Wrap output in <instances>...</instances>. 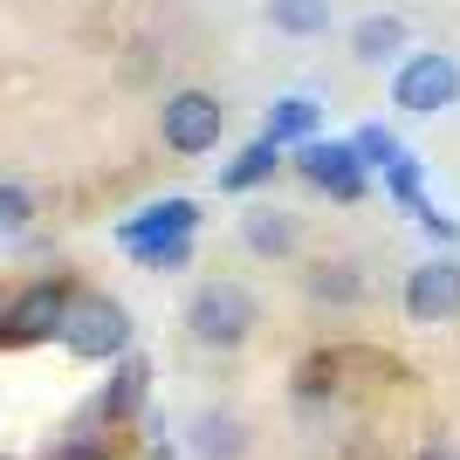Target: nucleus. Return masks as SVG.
Instances as JSON below:
<instances>
[{"label": "nucleus", "instance_id": "f8f14e48", "mask_svg": "<svg viewBox=\"0 0 460 460\" xmlns=\"http://www.w3.org/2000/svg\"><path fill=\"white\" fill-rule=\"evenodd\" d=\"M405 41H412V21H405V14H365L358 28H350V56L378 62V69H399Z\"/></svg>", "mask_w": 460, "mask_h": 460}, {"label": "nucleus", "instance_id": "5701e85b", "mask_svg": "<svg viewBox=\"0 0 460 460\" xmlns=\"http://www.w3.org/2000/svg\"><path fill=\"white\" fill-rule=\"evenodd\" d=\"M0 460H7V454H0Z\"/></svg>", "mask_w": 460, "mask_h": 460}, {"label": "nucleus", "instance_id": "0eeeda50", "mask_svg": "<svg viewBox=\"0 0 460 460\" xmlns=\"http://www.w3.org/2000/svg\"><path fill=\"white\" fill-rule=\"evenodd\" d=\"M158 131H165V145H172L179 158H207L213 145H220V131H227V111H220V96H207V90H172L165 111H158Z\"/></svg>", "mask_w": 460, "mask_h": 460}, {"label": "nucleus", "instance_id": "ddd939ff", "mask_svg": "<svg viewBox=\"0 0 460 460\" xmlns=\"http://www.w3.org/2000/svg\"><path fill=\"white\" fill-rule=\"evenodd\" d=\"M275 172H282V145H275V137H248V145L220 165V192H254V186H269Z\"/></svg>", "mask_w": 460, "mask_h": 460}, {"label": "nucleus", "instance_id": "423d86ee", "mask_svg": "<svg viewBox=\"0 0 460 460\" xmlns=\"http://www.w3.org/2000/svg\"><path fill=\"white\" fill-rule=\"evenodd\" d=\"M296 172H303V186L323 192L330 207H358L371 192V172H365V158L350 152V137H309V145H296Z\"/></svg>", "mask_w": 460, "mask_h": 460}, {"label": "nucleus", "instance_id": "9b49d317", "mask_svg": "<svg viewBox=\"0 0 460 460\" xmlns=\"http://www.w3.org/2000/svg\"><path fill=\"white\" fill-rule=\"evenodd\" d=\"M365 269H358V261H344V254H330V261H316V269L303 275V296L316 309H358L365 303Z\"/></svg>", "mask_w": 460, "mask_h": 460}, {"label": "nucleus", "instance_id": "6ab92c4d", "mask_svg": "<svg viewBox=\"0 0 460 460\" xmlns=\"http://www.w3.org/2000/svg\"><path fill=\"white\" fill-rule=\"evenodd\" d=\"M350 152L365 158V172H392V165L405 158V145H399L392 124H358V131H350Z\"/></svg>", "mask_w": 460, "mask_h": 460}, {"label": "nucleus", "instance_id": "4468645a", "mask_svg": "<svg viewBox=\"0 0 460 460\" xmlns=\"http://www.w3.org/2000/svg\"><path fill=\"white\" fill-rule=\"evenodd\" d=\"M261 137H275L282 152H296V145H309V137H323V111H316L309 96H275Z\"/></svg>", "mask_w": 460, "mask_h": 460}, {"label": "nucleus", "instance_id": "9d476101", "mask_svg": "<svg viewBox=\"0 0 460 460\" xmlns=\"http://www.w3.org/2000/svg\"><path fill=\"white\" fill-rule=\"evenodd\" d=\"M241 248H248L254 261H288V254L303 248V220L288 207H269V199H261V207L241 213Z\"/></svg>", "mask_w": 460, "mask_h": 460}, {"label": "nucleus", "instance_id": "20e7f679", "mask_svg": "<svg viewBox=\"0 0 460 460\" xmlns=\"http://www.w3.org/2000/svg\"><path fill=\"white\" fill-rule=\"evenodd\" d=\"M69 303L76 288L49 275V282H28L14 303H0V350H35V344H56L62 323H69Z\"/></svg>", "mask_w": 460, "mask_h": 460}, {"label": "nucleus", "instance_id": "aec40b11", "mask_svg": "<svg viewBox=\"0 0 460 460\" xmlns=\"http://www.w3.org/2000/svg\"><path fill=\"white\" fill-rule=\"evenodd\" d=\"M49 460H111V433H103V426H96V433H69V440H56Z\"/></svg>", "mask_w": 460, "mask_h": 460}, {"label": "nucleus", "instance_id": "6e6552de", "mask_svg": "<svg viewBox=\"0 0 460 460\" xmlns=\"http://www.w3.org/2000/svg\"><path fill=\"white\" fill-rule=\"evenodd\" d=\"M399 309L412 316V323H454L460 316V261L454 254H426V261H412V275H405L399 288Z\"/></svg>", "mask_w": 460, "mask_h": 460}, {"label": "nucleus", "instance_id": "f03ea898", "mask_svg": "<svg viewBox=\"0 0 460 460\" xmlns=\"http://www.w3.org/2000/svg\"><path fill=\"white\" fill-rule=\"evenodd\" d=\"M131 309L103 296V288H76V303H69V323H62L56 344L76 358V365H117L124 350H131Z\"/></svg>", "mask_w": 460, "mask_h": 460}, {"label": "nucleus", "instance_id": "7ed1b4c3", "mask_svg": "<svg viewBox=\"0 0 460 460\" xmlns=\"http://www.w3.org/2000/svg\"><path fill=\"white\" fill-rule=\"evenodd\" d=\"M254 323H261V303L241 282H199L186 303V330H192V344H207V350H241L254 337Z\"/></svg>", "mask_w": 460, "mask_h": 460}, {"label": "nucleus", "instance_id": "412c9836", "mask_svg": "<svg viewBox=\"0 0 460 460\" xmlns=\"http://www.w3.org/2000/svg\"><path fill=\"white\" fill-rule=\"evenodd\" d=\"M28 207H35V199H28V192H21V186H0V234L28 227Z\"/></svg>", "mask_w": 460, "mask_h": 460}, {"label": "nucleus", "instance_id": "dca6fc26", "mask_svg": "<svg viewBox=\"0 0 460 460\" xmlns=\"http://www.w3.org/2000/svg\"><path fill=\"white\" fill-rule=\"evenodd\" d=\"M269 28L296 35V41H316V35H330V0H269Z\"/></svg>", "mask_w": 460, "mask_h": 460}, {"label": "nucleus", "instance_id": "a211bd4d", "mask_svg": "<svg viewBox=\"0 0 460 460\" xmlns=\"http://www.w3.org/2000/svg\"><path fill=\"white\" fill-rule=\"evenodd\" d=\"M378 179H385V192H392V207H405L412 220H420V213H433V199H426V165H420L412 152H405L392 172H378Z\"/></svg>", "mask_w": 460, "mask_h": 460}, {"label": "nucleus", "instance_id": "f3484780", "mask_svg": "<svg viewBox=\"0 0 460 460\" xmlns=\"http://www.w3.org/2000/svg\"><path fill=\"white\" fill-rule=\"evenodd\" d=\"M248 447V433L234 426V412H199L192 420V454H207V460H234Z\"/></svg>", "mask_w": 460, "mask_h": 460}, {"label": "nucleus", "instance_id": "1a4fd4ad", "mask_svg": "<svg viewBox=\"0 0 460 460\" xmlns=\"http://www.w3.org/2000/svg\"><path fill=\"white\" fill-rule=\"evenodd\" d=\"M96 426H131V420H152V358L145 350H124L96 392Z\"/></svg>", "mask_w": 460, "mask_h": 460}, {"label": "nucleus", "instance_id": "2eb2a0df", "mask_svg": "<svg viewBox=\"0 0 460 460\" xmlns=\"http://www.w3.org/2000/svg\"><path fill=\"white\" fill-rule=\"evenodd\" d=\"M337 385H344V350H330V344H323V350H309L303 365H296V385H288V392H296L303 405H323Z\"/></svg>", "mask_w": 460, "mask_h": 460}, {"label": "nucleus", "instance_id": "39448f33", "mask_svg": "<svg viewBox=\"0 0 460 460\" xmlns=\"http://www.w3.org/2000/svg\"><path fill=\"white\" fill-rule=\"evenodd\" d=\"M392 103L399 111H412V117H440V111H454L460 103V62L454 56H440V49H420V56H405L399 69H392Z\"/></svg>", "mask_w": 460, "mask_h": 460}, {"label": "nucleus", "instance_id": "f257e3e1", "mask_svg": "<svg viewBox=\"0 0 460 460\" xmlns=\"http://www.w3.org/2000/svg\"><path fill=\"white\" fill-rule=\"evenodd\" d=\"M192 241H199V207H192L186 192H165V199L137 207L131 220L117 227V248L152 275H179L192 261Z\"/></svg>", "mask_w": 460, "mask_h": 460}, {"label": "nucleus", "instance_id": "4be33fe9", "mask_svg": "<svg viewBox=\"0 0 460 460\" xmlns=\"http://www.w3.org/2000/svg\"><path fill=\"white\" fill-rule=\"evenodd\" d=\"M412 460H460V454H454V447H420Z\"/></svg>", "mask_w": 460, "mask_h": 460}]
</instances>
